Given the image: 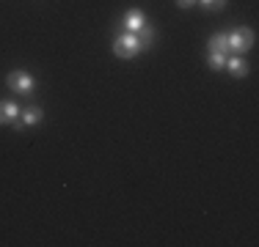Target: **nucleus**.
Returning a JSON list of instances; mask_svg holds the SVG:
<instances>
[{"label":"nucleus","instance_id":"nucleus-4","mask_svg":"<svg viewBox=\"0 0 259 247\" xmlns=\"http://www.w3.org/2000/svg\"><path fill=\"white\" fill-rule=\"evenodd\" d=\"M6 85H9L11 91H17V94H30V91H33V77H30L28 72H11L9 77H6Z\"/></svg>","mask_w":259,"mask_h":247},{"label":"nucleus","instance_id":"nucleus-2","mask_svg":"<svg viewBox=\"0 0 259 247\" xmlns=\"http://www.w3.org/2000/svg\"><path fill=\"white\" fill-rule=\"evenodd\" d=\"M254 30L251 28H237V30H232V33H226V44H229L232 52H245V49H251L254 47Z\"/></svg>","mask_w":259,"mask_h":247},{"label":"nucleus","instance_id":"nucleus-6","mask_svg":"<svg viewBox=\"0 0 259 247\" xmlns=\"http://www.w3.org/2000/svg\"><path fill=\"white\" fill-rule=\"evenodd\" d=\"M224 69H229L232 77H245V74H248V64H245L240 55H234V58H226V66H224Z\"/></svg>","mask_w":259,"mask_h":247},{"label":"nucleus","instance_id":"nucleus-10","mask_svg":"<svg viewBox=\"0 0 259 247\" xmlns=\"http://www.w3.org/2000/svg\"><path fill=\"white\" fill-rule=\"evenodd\" d=\"M209 66H212V69H224L226 66V52H209Z\"/></svg>","mask_w":259,"mask_h":247},{"label":"nucleus","instance_id":"nucleus-5","mask_svg":"<svg viewBox=\"0 0 259 247\" xmlns=\"http://www.w3.org/2000/svg\"><path fill=\"white\" fill-rule=\"evenodd\" d=\"M144 25H146V17H144V11H141V9H130L127 14H124V28H127V33H138Z\"/></svg>","mask_w":259,"mask_h":247},{"label":"nucleus","instance_id":"nucleus-1","mask_svg":"<svg viewBox=\"0 0 259 247\" xmlns=\"http://www.w3.org/2000/svg\"><path fill=\"white\" fill-rule=\"evenodd\" d=\"M113 52L119 55V58H135L138 52H144V47H141V41H138V36L135 33H121V36H116L113 39Z\"/></svg>","mask_w":259,"mask_h":247},{"label":"nucleus","instance_id":"nucleus-9","mask_svg":"<svg viewBox=\"0 0 259 247\" xmlns=\"http://www.w3.org/2000/svg\"><path fill=\"white\" fill-rule=\"evenodd\" d=\"M209 52H229L226 33H212V36H209Z\"/></svg>","mask_w":259,"mask_h":247},{"label":"nucleus","instance_id":"nucleus-11","mask_svg":"<svg viewBox=\"0 0 259 247\" xmlns=\"http://www.w3.org/2000/svg\"><path fill=\"white\" fill-rule=\"evenodd\" d=\"M199 3L204 6V9H215V11H218V9H224V6H226V0H199Z\"/></svg>","mask_w":259,"mask_h":247},{"label":"nucleus","instance_id":"nucleus-8","mask_svg":"<svg viewBox=\"0 0 259 247\" xmlns=\"http://www.w3.org/2000/svg\"><path fill=\"white\" fill-rule=\"evenodd\" d=\"M135 36H138L141 47H144V49H149L152 44H155V39H157V30H155V28H149V25H144V28H141Z\"/></svg>","mask_w":259,"mask_h":247},{"label":"nucleus","instance_id":"nucleus-3","mask_svg":"<svg viewBox=\"0 0 259 247\" xmlns=\"http://www.w3.org/2000/svg\"><path fill=\"white\" fill-rule=\"evenodd\" d=\"M22 110L17 102H11V99H0V124H9V127L14 129H22L25 124H22Z\"/></svg>","mask_w":259,"mask_h":247},{"label":"nucleus","instance_id":"nucleus-7","mask_svg":"<svg viewBox=\"0 0 259 247\" xmlns=\"http://www.w3.org/2000/svg\"><path fill=\"white\" fill-rule=\"evenodd\" d=\"M22 124L25 127H36V124H41V118H45V110H39V107H28V110H22Z\"/></svg>","mask_w":259,"mask_h":247},{"label":"nucleus","instance_id":"nucleus-12","mask_svg":"<svg viewBox=\"0 0 259 247\" xmlns=\"http://www.w3.org/2000/svg\"><path fill=\"white\" fill-rule=\"evenodd\" d=\"M193 3H199V0H177V6H180V9H190Z\"/></svg>","mask_w":259,"mask_h":247}]
</instances>
